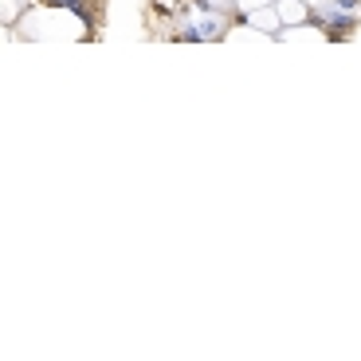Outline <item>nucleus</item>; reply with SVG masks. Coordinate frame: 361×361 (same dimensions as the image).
Here are the masks:
<instances>
[{"label": "nucleus", "mask_w": 361, "mask_h": 361, "mask_svg": "<svg viewBox=\"0 0 361 361\" xmlns=\"http://www.w3.org/2000/svg\"><path fill=\"white\" fill-rule=\"evenodd\" d=\"M204 8H212V12H232L235 0H204Z\"/></svg>", "instance_id": "20e7f679"}, {"label": "nucleus", "mask_w": 361, "mask_h": 361, "mask_svg": "<svg viewBox=\"0 0 361 361\" xmlns=\"http://www.w3.org/2000/svg\"><path fill=\"white\" fill-rule=\"evenodd\" d=\"M244 20H247L252 27H259V32H275V27L283 24V20H279V8H255V12H247Z\"/></svg>", "instance_id": "f03ea898"}, {"label": "nucleus", "mask_w": 361, "mask_h": 361, "mask_svg": "<svg viewBox=\"0 0 361 361\" xmlns=\"http://www.w3.org/2000/svg\"><path fill=\"white\" fill-rule=\"evenodd\" d=\"M235 8L247 16V12H255V8H267V0H235Z\"/></svg>", "instance_id": "7ed1b4c3"}, {"label": "nucleus", "mask_w": 361, "mask_h": 361, "mask_svg": "<svg viewBox=\"0 0 361 361\" xmlns=\"http://www.w3.org/2000/svg\"><path fill=\"white\" fill-rule=\"evenodd\" d=\"M51 4H59V8H67V4H71V8H75V4H79V0H51Z\"/></svg>", "instance_id": "39448f33"}, {"label": "nucleus", "mask_w": 361, "mask_h": 361, "mask_svg": "<svg viewBox=\"0 0 361 361\" xmlns=\"http://www.w3.org/2000/svg\"><path fill=\"white\" fill-rule=\"evenodd\" d=\"M275 8H279V20L287 27H295V24H302V20H307V0H279Z\"/></svg>", "instance_id": "f257e3e1"}, {"label": "nucleus", "mask_w": 361, "mask_h": 361, "mask_svg": "<svg viewBox=\"0 0 361 361\" xmlns=\"http://www.w3.org/2000/svg\"><path fill=\"white\" fill-rule=\"evenodd\" d=\"M307 4H314V0H307Z\"/></svg>", "instance_id": "423d86ee"}]
</instances>
